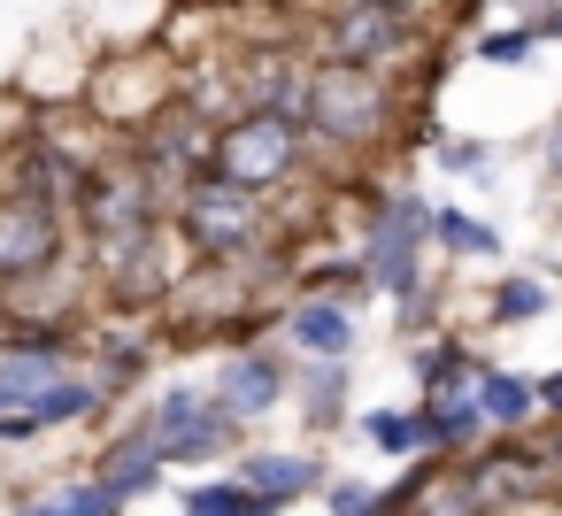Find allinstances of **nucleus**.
Wrapping results in <instances>:
<instances>
[{"label": "nucleus", "instance_id": "obj_24", "mask_svg": "<svg viewBox=\"0 0 562 516\" xmlns=\"http://www.w3.org/2000/svg\"><path fill=\"white\" fill-rule=\"evenodd\" d=\"M331 516H378V501H370L362 485H339V493H331Z\"/></svg>", "mask_w": 562, "mask_h": 516}, {"label": "nucleus", "instance_id": "obj_15", "mask_svg": "<svg viewBox=\"0 0 562 516\" xmlns=\"http://www.w3.org/2000/svg\"><path fill=\"white\" fill-rule=\"evenodd\" d=\"M477 485L470 478H424V493L408 501V516H477Z\"/></svg>", "mask_w": 562, "mask_h": 516}, {"label": "nucleus", "instance_id": "obj_3", "mask_svg": "<svg viewBox=\"0 0 562 516\" xmlns=\"http://www.w3.org/2000/svg\"><path fill=\"white\" fill-rule=\"evenodd\" d=\"M186 239H193L201 255H247V247L262 239L255 193H239V186H224V178L193 186V193H186Z\"/></svg>", "mask_w": 562, "mask_h": 516}, {"label": "nucleus", "instance_id": "obj_13", "mask_svg": "<svg viewBox=\"0 0 562 516\" xmlns=\"http://www.w3.org/2000/svg\"><path fill=\"white\" fill-rule=\"evenodd\" d=\"M147 239H155V224H147V216H132V224H101V270L132 278V270L147 262Z\"/></svg>", "mask_w": 562, "mask_h": 516}, {"label": "nucleus", "instance_id": "obj_1", "mask_svg": "<svg viewBox=\"0 0 562 516\" xmlns=\"http://www.w3.org/2000/svg\"><path fill=\"white\" fill-rule=\"evenodd\" d=\"M293 147H301V124H285V116H270V109H247L224 139H216V178L224 186H239V193H255V186H278L285 170H293Z\"/></svg>", "mask_w": 562, "mask_h": 516}, {"label": "nucleus", "instance_id": "obj_22", "mask_svg": "<svg viewBox=\"0 0 562 516\" xmlns=\"http://www.w3.org/2000/svg\"><path fill=\"white\" fill-rule=\"evenodd\" d=\"M370 439L378 447H424L416 439V416H370Z\"/></svg>", "mask_w": 562, "mask_h": 516}, {"label": "nucleus", "instance_id": "obj_9", "mask_svg": "<svg viewBox=\"0 0 562 516\" xmlns=\"http://www.w3.org/2000/svg\"><path fill=\"white\" fill-rule=\"evenodd\" d=\"M316 478H324V470H316L308 455H247V462H239V485H247L255 501H270V508L293 501V493H308Z\"/></svg>", "mask_w": 562, "mask_h": 516}, {"label": "nucleus", "instance_id": "obj_20", "mask_svg": "<svg viewBox=\"0 0 562 516\" xmlns=\"http://www.w3.org/2000/svg\"><path fill=\"white\" fill-rule=\"evenodd\" d=\"M477 55H485V63H524V55H531V32H485Z\"/></svg>", "mask_w": 562, "mask_h": 516}, {"label": "nucleus", "instance_id": "obj_23", "mask_svg": "<svg viewBox=\"0 0 562 516\" xmlns=\"http://www.w3.org/2000/svg\"><path fill=\"white\" fill-rule=\"evenodd\" d=\"M308 401H316V416L331 424V416H339V370H316V378H308Z\"/></svg>", "mask_w": 562, "mask_h": 516}, {"label": "nucleus", "instance_id": "obj_2", "mask_svg": "<svg viewBox=\"0 0 562 516\" xmlns=\"http://www.w3.org/2000/svg\"><path fill=\"white\" fill-rule=\"evenodd\" d=\"M385 116H393V101H385L378 70L324 63V70L308 78V124H316V132H331V139H370V132H385Z\"/></svg>", "mask_w": 562, "mask_h": 516}, {"label": "nucleus", "instance_id": "obj_11", "mask_svg": "<svg viewBox=\"0 0 562 516\" xmlns=\"http://www.w3.org/2000/svg\"><path fill=\"white\" fill-rule=\"evenodd\" d=\"M293 339L316 347L324 362H339L355 332H347V309H331V301H301V309H293Z\"/></svg>", "mask_w": 562, "mask_h": 516}, {"label": "nucleus", "instance_id": "obj_10", "mask_svg": "<svg viewBox=\"0 0 562 516\" xmlns=\"http://www.w3.org/2000/svg\"><path fill=\"white\" fill-rule=\"evenodd\" d=\"M155 478H162V447H155L147 431H139V439H124V447H109V478H101V485H109L116 501H132V493H147Z\"/></svg>", "mask_w": 562, "mask_h": 516}, {"label": "nucleus", "instance_id": "obj_19", "mask_svg": "<svg viewBox=\"0 0 562 516\" xmlns=\"http://www.w3.org/2000/svg\"><path fill=\"white\" fill-rule=\"evenodd\" d=\"M439 239H447V247H462V255H493V232H485V224H470V216H454V209L439 216Z\"/></svg>", "mask_w": 562, "mask_h": 516}, {"label": "nucleus", "instance_id": "obj_21", "mask_svg": "<svg viewBox=\"0 0 562 516\" xmlns=\"http://www.w3.org/2000/svg\"><path fill=\"white\" fill-rule=\"evenodd\" d=\"M539 309H547L539 285H508V293H501V324H524V316H539Z\"/></svg>", "mask_w": 562, "mask_h": 516}, {"label": "nucleus", "instance_id": "obj_7", "mask_svg": "<svg viewBox=\"0 0 562 516\" xmlns=\"http://www.w3.org/2000/svg\"><path fill=\"white\" fill-rule=\"evenodd\" d=\"M401 32H408V9H339L331 16V63H378V55H393L401 47Z\"/></svg>", "mask_w": 562, "mask_h": 516}, {"label": "nucleus", "instance_id": "obj_4", "mask_svg": "<svg viewBox=\"0 0 562 516\" xmlns=\"http://www.w3.org/2000/svg\"><path fill=\"white\" fill-rule=\"evenodd\" d=\"M224 431H232V416L201 393H162V408L147 416V439L162 447V462H201L224 447Z\"/></svg>", "mask_w": 562, "mask_h": 516}, {"label": "nucleus", "instance_id": "obj_27", "mask_svg": "<svg viewBox=\"0 0 562 516\" xmlns=\"http://www.w3.org/2000/svg\"><path fill=\"white\" fill-rule=\"evenodd\" d=\"M554 462H562V447H554Z\"/></svg>", "mask_w": 562, "mask_h": 516}, {"label": "nucleus", "instance_id": "obj_16", "mask_svg": "<svg viewBox=\"0 0 562 516\" xmlns=\"http://www.w3.org/2000/svg\"><path fill=\"white\" fill-rule=\"evenodd\" d=\"M186 516H270V501H255L247 485H201L186 501Z\"/></svg>", "mask_w": 562, "mask_h": 516}, {"label": "nucleus", "instance_id": "obj_17", "mask_svg": "<svg viewBox=\"0 0 562 516\" xmlns=\"http://www.w3.org/2000/svg\"><path fill=\"white\" fill-rule=\"evenodd\" d=\"M531 401H539L531 385H516V378H501V370L485 378V424H524V416H531Z\"/></svg>", "mask_w": 562, "mask_h": 516}, {"label": "nucleus", "instance_id": "obj_25", "mask_svg": "<svg viewBox=\"0 0 562 516\" xmlns=\"http://www.w3.org/2000/svg\"><path fill=\"white\" fill-rule=\"evenodd\" d=\"M547 32L562 40V9H539V16H531V40H547Z\"/></svg>", "mask_w": 562, "mask_h": 516}, {"label": "nucleus", "instance_id": "obj_26", "mask_svg": "<svg viewBox=\"0 0 562 516\" xmlns=\"http://www.w3.org/2000/svg\"><path fill=\"white\" fill-rule=\"evenodd\" d=\"M539 401H547V408H562V378H547V393H539Z\"/></svg>", "mask_w": 562, "mask_h": 516}, {"label": "nucleus", "instance_id": "obj_6", "mask_svg": "<svg viewBox=\"0 0 562 516\" xmlns=\"http://www.w3.org/2000/svg\"><path fill=\"white\" fill-rule=\"evenodd\" d=\"M63 255V216L40 201H9L0 209V278H32Z\"/></svg>", "mask_w": 562, "mask_h": 516}, {"label": "nucleus", "instance_id": "obj_5", "mask_svg": "<svg viewBox=\"0 0 562 516\" xmlns=\"http://www.w3.org/2000/svg\"><path fill=\"white\" fill-rule=\"evenodd\" d=\"M424 232H439V216H424V201H393L385 224L370 232V255H362V270H378L401 293V309H416V239Z\"/></svg>", "mask_w": 562, "mask_h": 516}, {"label": "nucleus", "instance_id": "obj_14", "mask_svg": "<svg viewBox=\"0 0 562 516\" xmlns=\"http://www.w3.org/2000/svg\"><path fill=\"white\" fill-rule=\"evenodd\" d=\"M86 408H101V385H93V378H63V385L40 393V408L24 416V431H32V424H70V416H86Z\"/></svg>", "mask_w": 562, "mask_h": 516}, {"label": "nucleus", "instance_id": "obj_18", "mask_svg": "<svg viewBox=\"0 0 562 516\" xmlns=\"http://www.w3.org/2000/svg\"><path fill=\"white\" fill-rule=\"evenodd\" d=\"M24 516H116V493L109 485H70V493H55V501L24 508Z\"/></svg>", "mask_w": 562, "mask_h": 516}, {"label": "nucleus", "instance_id": "obj_8", "mask_svg": "<svg viewBox=\"0 0 562 516\" xmlns=\"http://www.w3.org/2000/svg\"><path fill=\"white\" fill-rule=\"evenodd\" d=\"M278 385H285V370H278L270 355H239V362L224 370V385H216V408H224V416H262V408L278 401Z\"/></svg>", "mask_w": 562, "mask_h": 516}, {"label": "nucleus", "instance_id": "obj_12", "mask_svg": "<svg viewBox=\"0 0 562 516\" xmlns=\"http://www.w3.org/2000/svg\"><path fill=\"white\" fill-rule=\"evenodd\" d=\"M470 485H477L485 508L493 501H524V493H539V462L531 455H493L485 470H470Z\"/></svg>", "mask_w": 562, "mask_h": 516}]
</instances>
